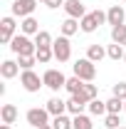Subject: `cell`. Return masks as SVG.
I'll return each mask as SVG.
<instances>
[{"label":"cell","instance_id":"3","mask_svg":"<svg viewBox=\"0 0 126 129\" xmlns=\"http://www.w3.org/2000/svg\"><path fill=\"white\" fill-rule=\"evenodd\" d=\"M10 50H13L15 55H35V52H37V45L32 42L27 35H22V32H20V35H15V37H13Z\"/></svg>","mask_w":126,"mask_h":129},{"label":"cell","instance_id":"9","mask_svg":"<svg viewBox=\"0 0 126 129\" xmlns=\"http://www.w3.org/2000/svg\"><path fill=\"white\" fill-rule=\"evenodd\" d=\"M37 8V0H15L13 3V17H30Z\"/></svg>","mask_w":126,"mask_h":129},{"label":"cell","instance_id":"2","mask_svg":"<svg viewBox=\"0 0 126 129\" xmlns=\"http://www.w3.org/2000/svg\"><path fill=\"white\" fill-rule=\"evenodd\" d=\"M104 22H106V13L104 10H94V13H87L79 20V27H82V32H96V27L104 25Z\"/></svg>","mask_w":126,"mask_h":129},{"label":"cell","instance_id":"12","mask_svg":"<svg viewBox=\"0 0 126 129\" xmlns=\"http://www.w3.org/2000/svg\"><path fill=\"white\" fill-rule=\"evenodd\" d=\"M84 107H89V102H87L82 94H72V97H69V102H67V112L72 114V117L82 114V112H84Z\"/></svg>","mask_w":126,"mask_h":129},{"label":"cell","instance_id":"1","mask_svg":"<svg viewBox=\"0 0 126 129\" xmlns=\"http://www.w3.org/2000/svg\"><path fill=\"white\" fill-rule=\"evenodd\" d=\"M72 70H74V77H79V80H84V82H94V77H96V64L89 57L77 60V62L72 64Z\"/></svg>","mask_w":126,"mask_h":129},{"label":"cell","instance_id":"13","mask_svg":"<svg viewBox=\"0 0 126 129\" xmlns=\"http://www.w3.org/2000/svg\"><path fill=\"white\" fill-rule=\"evenodd\" d=\"M17 72H20V64L15 60H5V62L0 64V75H3V80H13L17 77Z\"/></svg>","mask_w":126,"mask_h":129},{"label":"cell","instance_id":"7","mask_svg":"<svg viewBox=\"0 0 126 129\" xmlns=\"http://www.w3.org/2000/svg\"><path fill=\"white\" fill-rule=\"evenodd\" d=\"M20 84H22L27 92H40V87L45 84V80H40V75L32 72V70H22V75H20Z\"/></svg>","mask_w":126,"mask_h":129},{"label":"cell","instance_id":"30","mask_svg":"<svg viewBox=\"0 0 126 129\" xmlns=\"http://www.w3.org/2000/svg\"><path fill=\"white\" fill-rule=\"evenodd\" d=\"M119 124H121L119 114H106V119H104V127L106 129H119Z\"/></svg>","mask_w":126,"mask_h":129},{"label":"cell","instance_id":"33","mask_svg":"<svg viewBox=\"0 0 126 129\" xmlns=\"http://www.w3.org/2000/svg\"><path fill=\"white\" fill-rule=\"evenodd\" d=\"M37 129H54L52 124H45V127H37Z\"/></svg>","mask_w":126,"mask_h":129},{"label":"cell","instance_id":"6","mask_svg":"<svg viewBox=\"0 0 126 129\" xmlns=\"http://www.w3.org/2000/svg\"><path fill=\"white\" fill-rule=\"evenodd\" d=\"M25 119H27V124H32V127H45V124H52L49 122V112L47 109H42V107H32V109H27V114H25Z\"/></svg>","mask_w":126,"mask_h":129},{"label":"cell","instance_id":"37","mask_svg":"<svg viewBox=\"0 0 126 129\" xmlns=\"http://www.w3.org/2000/svg\"><path fill=\"white\" fill-rule=\"evenodd\" d=\"M124 62H126V55H124Z\"/></svg>","mask_w":126,"mask_h":129},{"label":"cell","instance_id":"4","mask_svg":"<svg viewBox=\"0 0 126 129\" xmlns=\"http://www.w3.org/2000/svg\"><path fill=\"white\" fill-rule=\"evenodd\" d=\"M42 80H45V87H47V89H52V92H59L64 84H67V77H64L59 70H45Z\"/></svg>","mask_w":126,"mask_h":129},{"label":"cell","instance_id":"34","mask_svg":"<svg viewBox=\"0 0 126 129\" xmlns=\"http://www.w3.org/2000/svg\"><path fill=\"white\" fill-rule=\"evenodd\" d=\"M0 129H13V127H10V124H3V127H0Z\"/></svg>","mask_w":126,"mask_h":129},{"label":"cell","instance_id":"24","mask_svg":"<svg viewBox=\"0 0 126 129\" xmlns=\"http://www.w3.org/2000/svg\"><path fill=\"white\" fill-rule=\"evenodd\" d=\"M111 40L126 47V25H116V27H111Z\"/></svg>","mask_w":126,"mask_h":129},{"label":"cell","instance_id":"27","mask_svg":"<svg viewBox=\"0 0 126 129\" xmlns=\"http://www.w3.org/2000/svg\"><path fill=\"white\" fill-rule=\"evenodd\" d=\"M89 112L94 114V117L109 114V112H106V102H101V99H92V102H89Z\"/></svg>","mask_w":126,"mask_h":129},{"label":"cell","instance_id":"18","mask_svg":"<svg viewBox=\"0 0 126 129\" xmlns=\"http://www.w3.org/2000/svg\"><path fill=\"white\" fill-rule=\"evenodd\" d=\"M87 57L96 64V62H101V60L106 57V50L101 47V45H89V47H87Z\"/></svg>","mask_w":126,"mask_h":129},{"label":"cell","instance_id":"16","mask_svg":"<svg viewBox=\"0 0 126 129\" xmlns=\"http://www.w3.org/2000/svg\"><path fill=\"white\" fill-rule=\"evenodd\" d=\"M20 30H22V35H37V32H40V22H37L32 15H30V17H22Z\"/></svg>","mask_w":126,"mask_h":129},{"label":"cell","instance_id":"21","mask_svg":"<svg viewBox=\"0 0 126 129\" xmlns=\"http://www.w3.org/2000/svg\"><path fill=\"white\" fill-rule=\"evenodd\" d=\"M35 57H37V62H40V64H47V62L54 60V52H52V47H37Z\"/></svg>","mask_w":126,"mask_h":129},{"label":"cell","instance_id":"28","mask_svg":"<svg viewBox=\"0 0 126 129\" xmlns=\"http://www.w3.org/2000/svg\"><path fill=\"white\" fill-rule=\"evenodd\" d=\"M17 64H20V70H32V64H37V57L35 55H17Z\"/></svg>","mask_w":126,"mask_h":129},{"label":"cell","instance_id":"10","mask_svg":"<svg viewBox=\"0 0 126 129\" xmlns=\"http://www.w3.org/2000/svg\"><path fill=\"white\" fill-rule=\"evenodd\" d=\"M64 13H67V17L82 20V17L87 15V8H84L82 0H67V3H64Z\"/></svg>","mask_w":126,"mask_h":129},{"label":"cell","instance_id":"26","mask_svg":"<svg viewBox=\"0 0 126 129\" xmlns=\"http://www.w3.org/2000/svg\"><path fill=\"white\" fill-rule=\"evenodd\" d=\"M79 94L84 97L87 102H92V99H96L99 89H96V84H92V82H84V87H82V92H79Z\"/></svg>","mask_w":126,"mask_h":129},{"label":"cell","instance_id":"17","mask_svg":"<svg viewBox=\"0 0 126 129\" xmlns=\"http://www.w3.org/2000/svg\"><path fill=\"white\" fill-rule=\"evenodd\" d=\"M0 117H3V124H13V122L17 119V107L15 104H3Z\"/></svg>","mask_w":126,"mask_h":129},{"label":"cell","instance_id":"25","mask_svg":"<svg viewBox=\"0 0 126 129\" xmlns=\"http://www.w3.org/2000/svg\"><path fill=\"white\" fill-rule=\"evenodd\" d=\"M106 112H109V114H121V112H124V99L111 97L109 102H106Z\"/></svg>","mask_w":126,"mask_h":129},{"label":"cell","instance_id":"32","mask_svg":"<svg viewBox=\"0 0 126 129\" xmlns=\"http://www.w3.org/2000/svg\"><path fill=\"white\" fill-rule=\"evenodd\" d=\"M64 3H67V0H47L45 5H47L49 10H57V8H64Z\"/></svg>","mask_w":126,"mask_h":129},{"label":"cell","instance_id":"29","mask_svg":"<svg viewBox=\"0 0 126 129\" xmlns=\"http://www.w3.org/2000/svg\"><path fill=\"white\" fill-rule=\"evenodd\" d=\"M52 127L54 129H72V119H69L67 114H59V117L52 119Z\"/></svg>","mask_w":126,"mask_h":129},{"label":"cell","instance_id":"23","mask_svg":"<svg viewBox=\"0 0 126 129\" xmlns=\"http://www.w3.org/2000/svg\"><path fill=\"white\" fill-rule=\"evenodd\" d=\"M82 87H84V80H79V77H69L67 84H64V89H67L69 94H79V92H82Z\"/></svg>","mask_w":126,"mask_h":129},{"label":"cell","instance_id":"5","mask_svg":"<svg viewBox=\"0 0 126 129\" xmlns=\"http://www.w3.org/2000/svg\"><path fill=\"white\" fill-rule=\"evenodd\" d=\"M52 52H54V60H59V62H67L69 57H72V45H69V37H57L54 42H52Z\"/></svg>","mask_w":126,"mask_h":129},{"label":"cell","instance_id":"39","mask_svg":"<svg viewBox=\"0 0 126 129\" xmlns=\"http://www.w3.org/2000/svg\"><path fill=\"white\" fill-rule=\"evenodd\" d=\"M124 3H126V0H124Z\"/></svg>","mask_w":126,"mask_h":129},{"label":"cell","instance_id":"38","mask_svg":"<svg viewBox=\"0 0 126 129\" xmlns=\"http://www.w3.org/2000/svg\"><path fill=\"white\" fill-rule=\"evenodd\" d=\"M119 129H126V127H119Z\"/></svg>","mask_w":126,"mask_h":129},{"label":"cell","instance_id":"15","mask_svg":"<svg viewBox=\"0 0 126 129\" xmlns=\"http://www.w3.org/2000/svg\"><path fill=\"white\" fill-rule=\"evenodd\" d=\"M52 117H59V114H64L67 112V102H62V99H57V97H52L47 102V107H45Z\"/></svg>","mask_w":126,"mask_h":129},{"label":"cell","instance_id":"11","mask_svg":"<svg viewBox=\"0 0 126 129\" xmlns=\"http://www.w3.org/2000/svg\"><path fill=\"white\" fill-rule=\"evenodd\" d=\"M126 20V10L121 5H111L109 10H106V22H109L111 27H116V25H124Z\"/></svg>","mask_w":126,"mask_h":129},{"label":"cell","instance_id":"22","mask_svg":"<svg viewBox=\"0 0 126 129\" xmlns=\"http://www.w3.org/2000/svg\"><path fill=\"white\" fill-rule=\"evenodd\" d=\"M72 129H94V124H92L89 117L77 114V117H72Z\"/></svg>","mask_w":126,"mask_h":129},{"label":"cell","instance_id":"35","mask_svg":"<svg viewBox=\"0 0 126 129\" xmlns=\"http://www.w3.org/2000/svg\"><path fill=\"white\" fill-rule=\"evenodd\" d=\"M37 3H42V5H45V3H47V0H37Z\"/></svg>","mask_w":126,"mask_h":129},{"label":"cell","instance_id":"14","mask_svg":"<svg viewBox=\"0 0 126 129\" xmlns=\"http://www.w3.org/2000/svg\"><path fill=\"white\" fill-rule=\"evenodd\" d=\"M79 30H82V27H79V20H74V17H67L62 25H59V32H62L64 37H72V35H77Z\"/></svg>","mask_w":126,"mask_h":129},{"label":"cell","instance_id":"8","mask_svg":"<svg viewBox=\"0 0 126 129\" xmlns=\"http://www.w3.org/2000/svg\"><path fill=\"white\" fill-rule=\"evenodd\" d=\"M15 17L13 15H8V17H3L0 20V42L3 45H10L13 42V37H15Z\"/></svg>","mask_w":126,"mask_h":129},{"label":"cell","instance_id":"31","mask_svg":"<svg viewBox=\"0 0 126 129\" xmlns=\"http://www.w3.org/2000/svg\"><path fill=\"white\" fill-rule=\"evenodd\" d=\"M114 97H119V99L126 102V82H116L114 84Z\"/></svg>","mask_w":126,"mask_h":129},{"label":"cell","instance_id":"20","mask_svg":"<svg viewBox=\"0 0 126 129\" xmlns=\"http://www.w3.org/2000/svg\"><path fill=\"white\" fill-rule=\"evenodd\" d=\"M52 42H54V37H52L47 30H40L35 35V45H37V47H52Z\"/></svg>","mask_w":126,"mask_h":129},{"label":"cell","instance_id":"36","mask_svg":"<svg viewBox=\"0 0 126 129\" xmlns=\"http://www.w3.org/2000/svg\"><path fill=\"white\" fill-rule=\"evenodd\" d=\"M124 112H126V102H124Z\"/></svg>","mask_w":126,"mask_h":129},{"label":"cell","instance_id":"19","mask_svg":"<svg viewBox=\"0 0 126 129\" xmlns=\"http://www.w3.org/2000/svg\"><path fill=\"white\" fill-rule=\"evenodd\" d=\"M124 55H126V47L119 45V42H114V45L106 47V57H109V60H116V62H119V60H124Z\"/></svg>","mask_w":126,"mask_h":129}]
</instances>
